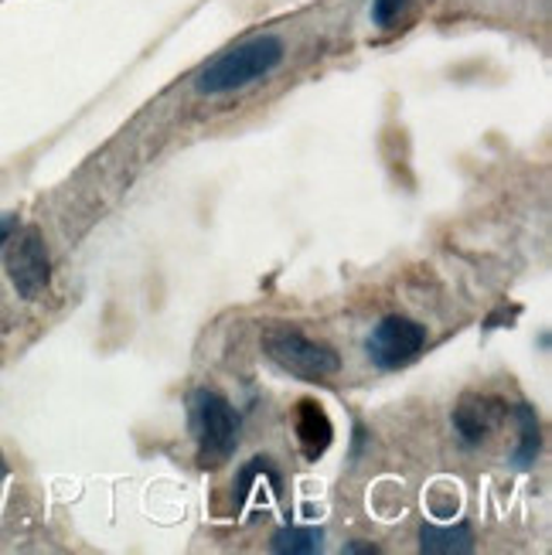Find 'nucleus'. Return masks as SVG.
<instances>
[{
	"instance_id": "nucleus-1",
	"label": "nucleus",
	"mask_w": 552,
	"mask_h": 555,
	"mask_svg": "<svg viewBox=\"0 0 552 555\" xmlns=\"http://www.w3.org/2000/svg\"><path fill=\"white\" fill-rule=\"evenodd\" d=\"M286 48L277 35H262L253 41H243L222 52L202 76H198V92L205 95H222L232 89H243L256 79H267L270 72L283 62Z\"/></svg>"
},
{
	"instance_id": "nucleus-2",
	"label": "nucleus",
	"mask_w": 552,
	"mask_h": 555,
	"mask_svg": "<svg viewBox=\"0 0 552 555\" xmlns=\"http://www.w3.org/2000/svg\"><path fill=\"white\" fill-rule=\"evenodd\" d=\"M191 429L198 443V464L202 467H222L239 447V413L232 402L211 389H198L191 396Z\"/></svg>"
},
{
	"instance_id": "nucleus-3",
	"label": "nucleus",
	"mask_w": 552,
	"mask_h": 555,
	"mask_svg": "<svg viewBox=\"0 0 552 555\" xmlns=\"http://www.w3.org/2000/svg\"><path fill=\"white\" fill-rule=\"evenodd\" d=\"M262 348L283 372H291L304 382H324L342 372V358L334 348L310 341L297 327H270L262 334Z\"/></svg>"
},
{
	"instance_id": "nucleus-4",
	"label": "nucleus",
	"mask_w": 552,
	"mask_h": 555,
	"mask_svg": "<svg viewBox=\"0 0 552 555\" xmlns=\"http://www.w3.org/2000/svg\"><path fill=\"white\" fill-rule=\"evenodd\" d=\"M423 345H426L423 324L393 313V318L375 324V331L369 334V345L365 348H369V358H372L375 369H382V372H399V369L410 365V361H416V354L423 351Z\"/></svg>"
},
{
	"instance_id": "nucleus-5",
	"label": "nucleus",
	"mask_w": 552,
	"mask_h": 555,
	"mask_svg": "<svg viewBox=\"0 0 552 555\" xmlns=\"http://www.w3.org/2000/svg\"><path fill=\"white\" fill-rule=\"evenodd\" d=\"M8 276L24 300H38L52 283V259L38 229H21L8 249Z\"/></svg>"
},
{
	"instance_id": "nucleus-6",
	"label": "nucleus",
	"mask_w": 552,
	"mask_h": 555,
	"mask_svg": "<svg viewBox=\"0 0 552 555\" xmlns=\"http://www.w3.org/2000/svg\"><path fill=\"white\" fill-rule=\"evenodd\" d=\"M509 416V405L491 396H464L453 409V429L467 447H477L491 437V429Z\"/></svg>"
},
{
	"instance_id": "nucleus-7",
	"label": "nucleus",
	"mask_w": 552,
	"mask_h": 555,
	"mask_svg": "<svg viewBox=\"0 0 552 555\" xmlns=\"http://www.w3.org/2000/svg\"><path fill=\"white\" fill-rule=\"evenodd\" d=\"M294 429H297L300 453L307 456V461H318V456H324L331 440H334V426H331V420L324 413V405L314 402V399H304L297 405Z\"/></svg>"
},
{
	"instance_id": "nucleus-8",
	"label": "nucleus",
	"mask_w": 552,
	"mask_h": 555,
	"mask_svg": "<svg viewBox=\"0 0 552 555\" xmlns=\"http://www.w3.org/2000/svg\"><path fill=\"white\" fill-rule=\"evenodd\" d=\"M420 548L423 552H471L474 535L467 525H453V528H437V525H423L420 532Z\"/></svg>"
},
{
	"instance_id": "nucleus-9",
	"label": "nucleus",
	"mask_w": 552,
	"mask_h": 555,
	"mask_svg": "<svg viewBox=\"0 0 552 555\" xmlns=\"http://www.w3.org/2000/svg\"><path fill=\"white\" fill-rule=\"evenodd\" d=\"M324 545V532L321 528H283V532L273 535V552H291V555H310L321 552Z\"/></svg>"
},
{
	"instance_id": "nucleus-10",
	"label": "nucleus",
	"mask_w": 552,
	"mask_h": 555,
	"mask_svg": "<svg viewBox=\"0 0 552 555\" xmlns=\"http://www.w3.org/2000/svg\"><path fill=\"white\" fill-rule=\"evenodd\" d=\"M515 420H518V433H522L515 461H518V467H529L536 461V453H539V420L525 402L515 405Z\"/></svg>"
},
{
	"instance_id": "nucleus-11",
	"label": "nucleus",
	"mask_w": 552,
	"mask_h": 555,
	"mask_svg": "<svg viewBox=\"0 0 552 555\" xmlns=\"http://www.w3.org/2000/svg\"><path fill=\"white\" fill-rule=\"evenodd\" d=\"M410 4L413 0H372V21L378 24V28H389V24Z\"/></svg>"
},
{
	"instance_id": "nucleus-12",
	"label": "nucleus",
	"mask_w": 552,
	"mask_h": 555,
	"mask_svg": "<svg viewBox=\"0 0 552 555\" xmlns=\"http://www.w3.org/2000/svg\"><path fill=\"white\" fill-rule=\"evenodd\" d=\"M11 229H14V219H11V215H0V249H4V243L11 238Z\"/></svg>"
},
{
	"instance_id": "nucleus-13",
	"label": "nucleus",
	"mask_w": 552,
	"mask_h": 555,
	"mask_svg": "<svg viewBox=\"0 0 552 555\" xmlns=\"http://www.w3.org/2000/svg\"><path fill=\"white\" fill-rule=\"evenodd\" d=\"M345 552H375L372 545H345Z\"/></svg>"
},
{
	"instance_id": "nucleus-14",
	"label": "nucleus",
	"mask_w": 552,
	"mask_h": 555,
	"mask_svg": "<svg viewBox=\"0 0 552 555\" xmlns=\"http://www.w3.org/2000/svg\"><path fill=\"white\" fill-rule=\"evenodd\" d=\"M8 474V464H4V456H0V477H4Z\"/></svg>"
}]
</instances>
